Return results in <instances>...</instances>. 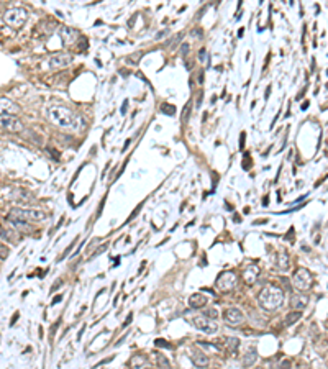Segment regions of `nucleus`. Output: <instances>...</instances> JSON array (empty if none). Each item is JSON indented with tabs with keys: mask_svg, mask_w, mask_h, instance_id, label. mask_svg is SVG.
<instances>
[{
	"mask_svg": "<svg viewBox=\"0 0 328 369\" xmlns=\"http://www.w3.org/2000/svg\"><path fill=\"white\" fill-rule=\"evenodd\" d=\"M284 301H286V294H284V290L278 287V285H266L260 292V295H258V303H260V307L267 312L278 310L284 303Z\"/></svg>",
	"mask_w": 328,
	"mask_h": 369,
	"instance_id": "obj_1",
	"label": "nucleus"
},
{
	"mask_svg": "<svg viewBox=\"0 0 328 369\" xmlns=\"http://www.w3.org/2000/svg\"><path fill=\"white\" fill-rule=\"evenodd\" d=\"M48 117L54 125L61 128H76L77 127V117L69 110L67 107L63 105H51L48 108Z\"/></svg>",
	"mask_w": 328,
	"mask_h": 369,
	"instance_id": "obj_2",
	"label": "nucleus"
},
{
	"mask_svg": "<svg viewBox=\"0 0 328 369\" xmlns=\"http://www.w3.org/2000/svg\"><path fill=\"white\" fill-rule=\"evenodd\" d=\"M3 20H5V23L8 25V27L18 30L23 27L25 23H27L28 20V14L25 8H10V10H7L5 14H3Z\"/></svg>",
	"mask_w": 328,
	"mask_h": 369,
	"instance_id": "obj_3",
	"label": "nucleus"
},
{
	"mask_svg": "<svg viewBox=\"0 0 328 369\" xmlns=\"http://www.w3.org/2000/svg\"><path fill=\"white\" fill-rule=\"evenodd\" d=\"M7 217L20 218L25 221H40L46 218V212L40 210V208H14Z\"/></svg>",
	"mask_w": 328,
	"mask_h": 369,
	"instance_id": "obj_4",
	"label": "nucleus"
},
{
	"mask_svg": "<svg viewBox=\"0 0 328 369\" xmlns=\"http://www.w3.org/2000/svg\"><path fill=\"white\" fill-rule=\"evenodd\" d=\"M292 282H294L295 289L299 290V292H307V290L312 287L313 276L309 269L299 268V269H295L294 276H292Z\"/></svg>",
	"mask_w": 328,
	"mask_h": 369,
	"instance_id": "obj_5",
	"label": "nucleus"
},
{
	"mask_svg": "<svg viewBox=\"0 0 328 369\" xmlns=\"http://www.w3.org/2000/svg\"><path fill=\"white\" fill-rule=\"evenodd\" d=\"M238 284V276L233 271H223L222 274L217 277L215 281V287H217L220 292H230L236 287Z\"/></svg>",
	"mask_w": 328,
	"mask_h": 369,
	"instance_id": "obj_6",
	"label": "nucleus"
},
{
	"mask_svg": "<svg viewBox=\"0 0 328 369\" xmlns=\"http://www.w3.org/2000/svg\"><path fill=\"white\" fill-rule=\"evenodd\" d=\"M194 327H196L197 330H200V332L207 333V335H213V333L218 332V323L215 322L213 319H210V317L207 315H197L194 317Z\"/></svg>",
	"mask_w": 328,
	"mask_h": 369,
	"instance_id": "obj_7",
	"label": "nucleus"
},
{
	"mask_svg": "<svg viewBox=\"0 0 328 369\" xmlns=\"http://www.w3.org/2000/svg\"><path fill=\"white\" fill-rule=\"evenodd\" d=\"M222 317H223V322L230 325V327H238V325L245 322L243 312L236 309V307H228V309H225V312H223Z\"/></svg>",
	"mask_w": 328,
	"mask_h": 369,
	"instance_id": "obj_8",
	"label": "nucleus"
},
{
	"mask_svg": "<svg viewBox=\"0 0 328 369\" xmlns=\"http://www.w3.org/2000/svg\"><path fill=\"white\" fill-rule=\"evenodd\" d=\"M0 127L10 133L23 132V123L20 118H16V115H0Z\"/></svg>",
	"mask_w": 328,
	"mask_h": 369,
	"instance_id": "obj_9",
	"label": "nucleus"
},
{
	"mask_svg": "<svg viewBox=\"0 0 328 369\" xmlns=\"http://www.w3.org/2000/svg\"><path fill=\"white\" fill-rule=\"evenodd\" d=\"M72 63V56L69 53H59L49 58V67L51 69H64Z\"/></svg>",
	"mask_w": 328,
	"mask_h": 369,
	"instance_id": "obj_10",
	"label": "nucleus"
},
{
	"mask_svg": "<svg viewBox=\"0 0 328 369\" xmlns=\"http://www.w3.org/2000/svg\"><path fill=\"white\" fill-rule=\"evenodd\" d=\"M20 107L7 97H0V115H16Z\"/></svg>",
	"mask_w": 328,
	"mask_h": 369,
	"instance_id": "obj_11",
	"label": "nucleus"
},
{
	"mask_svg": "<svg viewBox=\"0 0 328 369\" xmlns=\"http://www.w3.org/2000/svg\"><path fill=\"white\" fill-rule=\"evenodd\" d=\"M59 34H61V40L64 45H74L79 38V32L72 27H63L59 30Z\"/></svg>",
	"mask_w": 328,
	"mask_h": 369,
	"instance_id": "obj_12",
	"label": "nucleus"
},
{
	"mask_svg": "<svg viewBox=\"0 0 328 369\" xmlns=\"http://www.w3.org/2000/svg\"><path fill=\"white\" fill-rule=\"evenodd\" d=\"M191 359L194 363V366L196 368H205L209 366V358H207V353L205 351H196L192 350L191 351Z\"/></svg>",
	"mask_w": 328,
	"mask_h": 369,
	"instance_id": "obj_13",
	"label": "nucleus"
},
{
	"mask_svg": "<svg viewBox=\"0 0 328 369\" xmlns=\"http://www.w3.org/2000/svg\"><path fill=\"white\" fill-rule=\"evenodd\" d=\"M207 302H209V299L200 292H196L189 297V307H191V309H204Z\"/></svg>",
	"mask_w": 328,
	"mask_h": 369,
	"instance_id": "obj_14",
	"label": "nucleus"
},
{
	"mask_svg": "<svg viewBox=\"0 0 328 369\" xmlns=\"http://www.w3.org/2000/svg\"><path fill=\"white\" fill-rule=\"evenodd\" d=\"M258 274H260V268L258 266H248L246 271L243 272V279L248 285H253L258 279Z\"/></svg>",
	"mask_w": 328,
	"mask_h": 369,
	"instance_id": "obj_15",
	"label": "nucleus"
},
{
	"mask_svg": "<svg viewBox=\"0 0 328 369\" xmlns=\"http://www.w3.org/2000/svg\"><path fill=\"white\" fill-rule=\"evenodd\" d=\"M278 268L280 271H287V269L291 268V259H289L287 251H280L278 254Z\"/></svg>",
	"mask_w": 328,
	"mask_h": 369,
	"instance_id": "obj_16",
	"label": "nucleus"
},
{
	"mask_svg": "<svg viewBox=\"0 0 328 369\" xmlns=\"http://www.w3.org/2000/svg\"><path fill=\"white\" fill-rule=\"evenodd\" d=\"M307 302H309V299L305 297V295H294V297H292L291 305L294 307L295 310H302V309L307 307Z\"/></svg>",
	"mask_w": 328,
	"mask_h": 369,
	"instance_id": "obj_17",
	"label": "nucleus"
},
{
	"mask_svg": "<svg viewBox=\"0 0 328 369\" xmlns=\"http://www.w3.org/2000/svg\"><path fill=\"white\" fill-rule=\"evenodd\" d=\"M256 359H258V353H256V350L254 348H251L246 353L245 356H243V366L245 368H251L254 363H256Z\"/></svg>",
	"mask_w": 328,
	"mask_h": 369,
	"instance_id": "obj_18",
	"label": "nucleus"
},
{
	"mask_svg": "<svg viewBox=\"0 0 328 369\" xmlns=\"http://www.w3.org/2000/svg\"><path fill=\"white\" fill-rule=\"evenodd\" d=\"M146 364H148V359L145 358V356L138 354V356H133V358L130 359V366L131 368H145Z\"/></svg>",
	"mask_w": 328,
	"mask_h": 369,
	"instance_id": "obj_19",
	"label": "nucleus"
},
{
	"mask_svg": "<svg viewBox=\"0 0 328 369\" xmlns=\"http://www.w3.org/2000/svg\"><path fill=\"white\" fill-rule=\"evenodd\" d=\"M300 317H302L300 310L291 312V314H287V317H286V325H287V327H291V325H294L295 322H299Z\"/></svg>",
	"mask_w": 328,
	"mask_h": 369,
	"instance_id": "obj_20",
	"label": "nucleus"
},
{
	"mask_svg": "<svg viewBox=\"0 0 328 369\" xmlns=\"http://www.w3.org/2000/svg\"><path fill=\"white\" fill-rule=\"evenodd\" d=\"M197 346H198V348H202V351H205V353H209V351H218L220 350L217 345H212V343H205V341H197Z\"/></svg>",
	"mask_w": 328,
	"mask_h": 369,
	"instance_id": "obj_21",
	"label": "nucleus"
},
{
	"mask_svg": "<svg viewBox=\"0 0 328 369\" xmlns=\"http://www.w3.org/2000/svg\"><path fill=\"white\" fill-rule=\"evenodd\" d=\"M156 364L159 368H171L169 359H167L164 354H156Z\"/></svg>",
	"mask_w": 328,
	"mask_h": 369,
	"instance_id": "obj_22",
	"label": "nucleus"
},
{
	"mask_svg": "<svg viewBox=\"0 0 328 369\" xmlns=\"http://www.w3.org/2000/svg\"><path fill=\"white\" fill-rule=\"evenodd\" d=\"M227 346H228V350L230 351H236L238 350V346H240V340L238 338H228Z\"/></svg>",
	"mask_w": 328,
	"mask_h": 369,
	"instance_id": "obj_23",
	"label": "nucleus"
},
{
	"mask_svg": "<svg viewBox=\"0 0 328 369\" xmlns=\"http://www.w3.org/2000/svg\"><path fill=\"white\" fill-rule=\"evenodd\" d=\"M154 345L159 346V348H167V350H171V348H172L171 343H167L166 340H163V338H158V340L154 341Z\"/></svg>",
	"mask_w": 328,
	"mask_h": 369,
	"instance_id": "obj_24",
	"label": "nucleus"
},
{
	"mask_svg": "<svg viewBox=\"0 0 328 369\" xmlns=\"http://www.w3.org/2000/svg\"><path fill=\"white\" fill-rule=\"evenodd\" d=\"M161 110H163V114H166V115H174L176 108L172 107V105H169V103H166V105L161 107Z\"/></svg>",
	"mask_w": 328,
	"mask_h": 369,
	"instance_id": "obj_25",
	"label": "nucleus"
},
{
	"mask_svg": "<svg viewBox=\"0 0 328 369\" xmlns=\"http://www.w3.org/2000/svg\"><path fill=\"white\" fill-rule=\"evenodd\" d=\"M7 256H8V248H7L5 245H2V243H0V259H5Z\"/></svg>",
	"mask_w": 328,
	"mask_h": 369,
	"instance_id": "obj_26",
	"label": "nucleus"
},
{
	"mask_svg": "<svg viewBox=\"0 0 328 369\" xmlns=\"http://www.w3.org/2000/svg\"><path fill=\"white\" fill-rule=\"evenodd\" d=\"M207 59H209V58H207V51L205 50L198 51V61H200V63H207Z\"/></svg>",
	"mask_w": 328,
	"mask_h": 369,
	"instance_id": "obj_27",
	"label": "nucleus"
},
{
	"mask_svg": "<svg viewBox=\"0 0 328 369\" xmlns=\"http://www.w3.org/2000/svg\"><path fill=\"white\" fill-rule=\"evenodd\" d=\"M204 315L210 317V319H213V320H215V319H217V317H218V312H217V310H207Z\"/></svg>",
	"mask_w": 328,
	"mask_h": 369,
	"instance_id": "obj_28",
	"label": "nucleus"
},
{
	"mask_svg": "<svg viewBox=\"0 0 328 369\" xmlns=\"http://www.w3.org/2000/svg\"><path fill=\"white\" fill-rule=\"evenodd\" d=\"M187 51H189V45H187V43H184V45L180 46V54L185 56V54H187Z\"/></svg>",
	"mask_w": 328,
	"mask_h": 369,
	"instance_id": "obj_29",
	"label": "nucleus"
},
{
	"mask_svg": "<svg viewBox=\"0 0 328 369\" xmlns=\"http://www.w3.org/2000/svg\"><path fill=\"white\" fill-rule=\"evenodd\" d=\"M169 33V30H164V32H159L158 34H156V40H161L163 36H166V34Z\"/></svg>",
	"mask_w": 328,
	"mask_h": 369,
	"instance_id": "obj_30",
	"label": "nucleus"
},
{
	"mask_svg": "<svg viewBox=\"0 0 328 369\" xmlns=\"http://www.w3.org/2000/svg\"><path fill=\"white\" fill-rule=\"evenodd\" d=\"M192 36L197 38V40H198V38L202 36V32H200V30H194V32H192Z\"/></svg>",
	"mask_w": 328,
	"mask_h": 369,
	"instance_id": "obj_31",
	"label": "nucleus"
},
{
	"mask_svg": "<svg viewBox=\"0 0 328 369\" xmlns=\"http://www.w3.org/2000/svg\"><path fill=\"white\" fill-rule=\"evenodd\" d=\"M61 301H63V295H58V297H56L54 301H53V305H56V303H59Z\"/></svg>",
	"mask_w": 328,
	"mask_h": 369,
	"instance_id": "obj_32",
	"label": "nucleus"
}]
</instances>
